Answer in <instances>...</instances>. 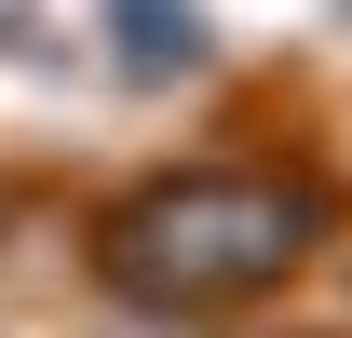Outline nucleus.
Instances as JSON below:
<instances>
[{"instance_id": "nucleus-1", "label": "nucleus", "mask_w": 352, "mask_h": 338, "mask_svg": "<svg viewBox=\"0 0 352 338\" xmlns=\"http://www.w3.org/2000/svg\"><path fill=\"white\" fill-rule=\"evenodd\" d=\"M271 244H285V203H258V190H190V203H163V257L217 271V284L271 271Z\"/></svg>"}]
</instances>
